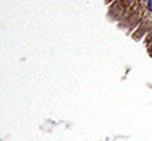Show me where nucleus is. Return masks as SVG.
I'll return each mask as SVG.
<instances>
[{"label":"nucleus","instance_id":"f257e3e1","mask_svg":"<svg viewBox=\"0 0 152 141\" xmlns=\"http://www.w3.org/2000/svg\"><path fill=\"white\" fill-rule=\"evenodd\" d=\"M148 9L152 12V0H148Z\"/></svg>","mask_w":152,"mask_h":141}]
</instances>
